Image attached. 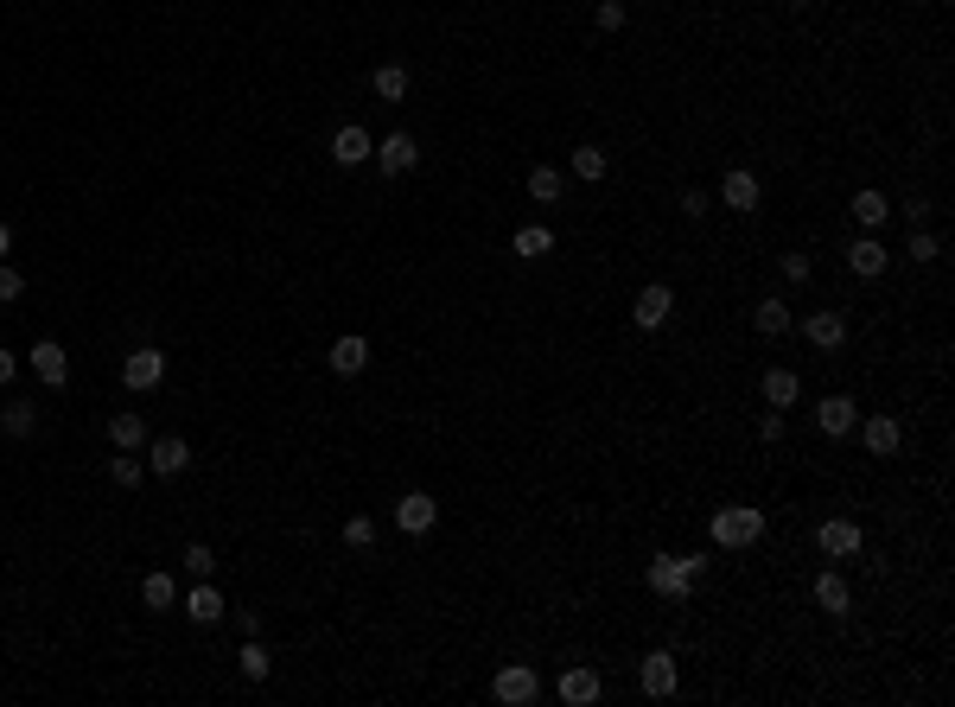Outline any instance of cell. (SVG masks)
I'll use <instances>...</instances> for the list:
<instances>
[{
    "label": "cell",
    "instance_id": "obj_13",
    "mask_svg": "<svg viewBox=\"0 0 955 707\" xmlns=\"http://www.w3.org/2000/svg\"><path fill=\"white\" fill-rule=\"evenodd\" d=\"M370 160H376V172H382V179H402V172H414V166H421V147H414L408 134H389V141H376V153H370Z\"/></svg>",
    "mask_w": 955,
    "mask_h": 707
},
{
    "label": "cell",
    "instance_id": "obj_30",
    "mask_svg": "<svg viewBox=\"0 0 955 707\" xmlns=\"http://www.w3.org/2000/svg\"><path fill=\"white\" fill-rule=\"evenodd\" d=\"M370 83H376V96H382V102H402V96H408V64H376V77H370Z\"/></svg>",
    "mask_w": 955,
    "mask_h": 707
},
{
    "label": "cell",
    "instance_id": "obj_36",
    "mask_svg": "<svg viewBox=\"0 0 955 707\" xmlns=\"http://www.w3.org/2000/svg\"><path fill=\"white\" fill-rule=\"evenodd\" d=\"M20 293H26V274L0 262V306H13V300H20Z\"/></svg>",
    "mask_w": 955,
    "mask_h": 707
},
{
    "label": "cell",
    "instance_id": "obj_41",
    "mask_svg": "<svg viewBox=\"0 0 955 707\" xmlns=\"http://www.w3.org/2000/svg\"><path fill=\"white\" fill-rule=\"evenodd\" d=\"M809 274H815V268H809V255H796V249H790V255H784V281H796V287H803Z\"/></svg>",
    "mask_w": 955,
    "mask_h": 707
},
{
    "label": "cell",
    "instance_id": "obj_37",
    "mask_svg": "<svg viewBox=\"0 0 955 707\" xmlns=\"http://www.w3.org/2000/svg\"><path fill=\"white\" fill-rule=\"evenodd\" d=\"M758 440H764V446L784 440V408H764V415H758Z\"/></svg>",
    "mask_w": 955,
    "mask_h": 707
},
{
    "label": "cell",
    "instance_id": "obj_44",
    "mask_svg": "<svg viewBox=\"0 0 955 707\" xmlns=\"http://www.w3.org/2000/svg\"><path fill=\"white\" fill-rule=\"evenodd\" d=\"M7 249H13V230H7V223H0V262H7Z\"/></svg>",
    "mask_w": 955,
    "mask_h": 707
},
{
    "label": "cell",
    "instance_id": "obj_1",
    "mask_svg": "<svg viewBox=\"0 0 955 707\" xmlns=\"http://www.w3.org/2000/svg\"><path fill=\"white\" fill-rule=\"evenodd\" d=\"M707 536H714V548H752V542H764V510L726 504V510L707 516Z\"/></svg>",
    "mask_w": 955,
    "mask_h": 707
},
{
    "label": "cell",
    "instance_id": "obj_6",
    "mask_svg": "<svg viewBox=\"0 0 955 707\" xmlns=\"http://www.w3.org/2000/svg\"><path fill=\"white\" fill-rule=\"evenodd\" d=\"M815 548H822L828 561H847V555H860V548H866V536H860L854 516H828V523L815 529Z\"/></svg>",
    "mask_w": 955,
    "mask_h": 707
},
{
    "label": "cell",
    "instance_id": "obj_17",
    "mask_svg": "<svg viewBox=\"0 0 955 707\" xmlns=\"http://www.w3.org/2000/svg\"><path fill=\"white\" fill-rule=\"evenodd\" d=\"M854 427L866 434V453H873V459H892L898 446H905V427H898L892 415H866V421H854Z\"/></svg>",
    "mask_w": 955,
    "mask_h": 707
},
{
    "label": "cell",
    "instance_id": "obj_29",
    "mask_svg": "<svg viewBox=\"0 0 955 707\" xmlns=\"http://www.w3.org/2000/svg\"><path fill=\"white\" fill-rule=\"evenodd\" d=\"M605 172H612V153H605L599 141L573 147V179H605Z\"/></svg>",
    "mask_w": 955,
    "mask_h": 707
},
{
    "label": "cell",
    "instance_id": "obj_33",
    "mask_svg": "<svg viewBox=\"0 0 955 707\" xmlns=\"http://www.w3.org/2000/svg\"><path fill=\"white\" fill-rule=\"evenodd\" d=\"M109 478H115V485H121V491H134V485H141V478H147V459H134V453H121V459H109Z\"/></svg>",
    "mask_w": 955,
    "mask_h": 707
},
{
    "label": "cell",
    "instance_id": "obj_43",
    "mask_svg": "<svg viewBox=\"0 0 955 707\" xmlns=\"http://www.w3.org/2000/svg\"><path fill=\"white\" fill-rule=\"evenodd\" d=\"M13 376H20V357H13L7 344H0V383H13Z\"/></svg>",
    "mask_w": 955,
    "mask_h": 707
},
{
    "label": "cell",
    "instance_id": "obj_10",
    "mask_svg": "<svg viewBox=\"0 0 955 707\" xmlns=\"http://www.w3.org/2000/svg\"><path fill=\"white\" fill-rule=\"evenodd\" d=\"M847 268H854L860 281H879V274L892 268V249H885V243H879L873 230H860L854 243H847Z\"/></svg>",
    "mask_w": 955,
    "mask_h": 707
},
{
    "label": "cell",
    "instance_id": "obj_9",
    "mask_svg": "<svg viewBox=\"0 0 955 707\" xmlns=\"http://www.w3.org/2000/svg\"><path fill=\"white\" fill-rule=\"evenodd\" d=\"M554 695H561L567 707H593V701L605 695V682H599V669H593V663H573V669H561Z\"/></svg>",
    "mask_w": 955,
    "mask_h": 707
},
{
    "label": "cell",
    "instance_id": "obj_42",
    "mask_svg": "<svg viewBox=\"0 0 955 707\" xmlns=\"http://www.w3.org/2000/svg\"><path fill=\"white\" fill-rule=\"evenodd\" d=\"M236 631L242 637H262V612H236Z\"/></svg>",
    "mask_w": 955,
    "mask_h": 707
},
{
    "label": "cell",
    "instance_id": "obj_24",
    "mask_svg": "<svg viewBox=\"0 0 955 707\" xmlns=\"http://www.w3.org/2000/svg\"><path fill=\"white\" fill-rule=\"evenodd\" d=\"M847 211H854V223H860V230H879V223L892 217V198L866 185V192H854V204H847Z\"/></svg>",
    "mask_w": 955,
    "mask_h": 707
},
{
    "label": "cell",
    "instance_id": "obj_25",
    "mask_svg": "<svg viewBox=\"0 0 955 707\" xmlns=\"http://www.w3.org/2000/svg\"><path fill=\"white\" fill-rule=\"evenodd\" d=\"M510 249L523 255V262H542V255L554 249V230H548V223H523V230L510 236Z\"/></svg>",
    "mask_w": 955,
    "mask_h": 707
},
{
    "label": "cell",
    "instance_id": "obj_5",
    "mask_svg": "<svg viewBox=\"0 0 955 707\" xmlns=\"http://www.w3.org/2000/svg\"><path fill=\"white\" fill-rule=\"evenodd\" d=\"M121 383H128L134 395L160 389V383H166V351H153V344H141V351H128V357H121Z\"/></svg>",
    "mask_w": 955,
    "mask_h": 707
},
{
    "label": "cell",
    "instance_id": "obj_22",
    "mask_svg": "<svg viewBox=\"0 0 955 707\" xmlns=\"http://www.w3.org/2000/svg\"><path fill=\"white\" fill-rule=\"evenodd\" d=\"M109 440L121 446V453H141V446H147V415H134V408H121V415L109 421Z\"/></svg>",
    "mask_w": 955,
    "mask_h": 707
},
{
    "label": "cell",
    "instance_id": "obj_32",
    "mask_svg": "<svg viewBox=\"0 0 955 707\" xmlns=\"http://www.w3.org/2000/svg\"><path fill=\"white\" fill-rule=\"evenodd\" d=\"M141 599L153 612H166V606H179V586H172V574H147L141 580Z\"/></svg>",
    "mask_w": 955,
    "mask_h": 707
},
{
    "label": "cell",
    "instance_id": "obj_15",
    "mask_svg": "<svg viewBox=\"0 0 955 707\" xmlns=\"http://www.w3.org/2000/svg\"><path fill=\"white\" fill-rule=\"evenodd\" d=\"M147 472L153 478H185L191 472V446L179 434H160V440H153V453H147Z\"/></svg>",
    "mask_w": 955,
    "mask_h": 707
},
{
    "label": "cell",
    "instance_id": "obj_38",
    "mask_svg": "<svg viewBox=\"0 0 955 707\" xmlns=\"http://www.w3.org/2000/svg\"><path fill=\"white\" fill-rule=\"evenodd\" d=\"M185 567H191V574H198V580H211L217 555H211V548H204V542H191V548H185Z\"/></svg>",
    "mask_w": 955,
    "mask_h": 707
},
{
    "label": "cell",
    "instance_id": "obj_4",
    "mask_svg": "<svg viewBox=\"0 0 955 707\" xmlns=\"http://www.w3.org/2000/svg\"><path fill=\"white\" fill-rule=\"evenodd\" d=\"M637 688H644L650 701H669L675 688H682V663H675L669 650H650V657L637 663Z\"/></svg>",
    "mask_w": 955,
    "mask_h": 707
},
{
    "label": "cell",
    "instance_id": "obj_2",
    "mask_svg": "<svg viewBox=\"0 0 955 707\" xmlns=\"http://www.w3.org/2000/svg\"><path fill=\"white\" fill-rule=\"evenodd\" d=\"M491 695H497L503 707H529L535 695H542V676H535V663H503L497 676H491Z\"/></svg>",
    "mask_w": 955,
    "mask_h": 707
},
{
    "label": "cell",
    "instance_id": "obj_21",
    "mask_svg": "<svg viewBox=\"0 0 955 707\" xmlns=\"http://www.w3.org/2000/svg\"><path fill=\"white\" fill-rule=\"evenodd\" d=\"M370 153H376L370 128H357V122H351V128H338V134H332V160H338V166H363Z\"/></svg>",
    "mask_w": 955,
    "mask_h": 707
},
{
    "label": "cell",
    "instance_id": "obj_11",
    "mask_svg": "<svg viewBox=\"0 0 955 707\" xmlns=\"http://www.w3.org/2000/svg\"><path fill=\"white\" fill-rule=\"evenodd\" d=\"M854 421H860L854 395H822V402H815V427H822L828 440H847V434H854Z\"/></svg>",
    "mask_w": 955,
    "mask_h": 707
},
{
    "label": "cell",
    "instance_id": "obj_7",
    "mask_svg": "<svg viewBox=\"0 0 955 707\" xmlns=\"http://www.w3.org/2000/svg\"><path fill=\"white\" fill-rule=\"evenodd\" d=\"M26 364H32V376H39L45 389H64V383H71V357H64L58 338H39V344L26 351Z\"/></svg>",
    "mask_w": 955,
    "mask_h": 707
},
{
    "label": "cell",
    "instance_id": "obj_35",
    "mask_svg": "<svg viewBox=\"0 0 955 707\" xmlns=\"http://www.w3.org/2000/svg\"><path fill=\"white\" fill-rule=\"evenodd\" d=\"M344 542H351V548H376V523H370V516H351V523H344Z\"/></svg>",
    "mask_w": 955,
    "mask_h": 707
},
{
    "label": "cell",
    "instance_id": "obj_34",
    "mask_svg": "<svg viewBox=\"0 0 955 707\" xmlns=\"http://www.w3.org/2000/svg\"><path fill=\"white\" fill-rule=\"evenodd\" d=\"M905 255H911V262H936V255H943V243H936V230H917V223H911Z\"/></svg>",
    "mask_w": 955,
    "mask_h": 707
},
{
    "label": "cell",
    "instance_id": "obj_40",
    "mask_svg": "<svg viewBox=\"0 0 955 707\" xmlns=\"http://www.w3.org/2000/svg\"><path fill=\"white\" fill-rule=\"evenodd\" d=\"M707 204H714V198H707L701 185H682V217H707Z\"/></svg>",
    "mask_w": 955,
    "mask_h": 707
},
{
    "label": "cell",
    "instance_id": "obj_23",
    "mask_svg": "<svg viewBox=\"0 0 955 707\" xmlns=\"http://www.w3.org/2000/svg\"><path fill=\"white\" fill-rule=\"evenodd\" d=\"M758 395H764L771 408H790L796 395H803V383H796V370H764V376H758Z\"/></svg>",
    "mask_w": 955,
    "mask_h": 707
},
{
    "label": "cell",
    "instance_id": "obj_3",
    "mask_svg": "<svg viewBox=\"0 0 955 707\" xmlns=\"http://www.w3.org/2000/svg\"><path fill=\"white\" fill-rule=\"evenodd\" d=\"M669 313H675V293H669V281H650V287H637V300H631V325H637V332H663V325H669Z\"/></svg>",
    "mask_w": 955,
    "mask_h": 707
},
{
    "label": "cell",
    "instance_id": "obj_20",
    "mask_svg": "<svg viewBox=\"0 0 955 707\" xmlns=\"http://www.w3.org/2000/svg\"><path fill=\"white\" fill-rule=\"evenodd\" d=\"M325 364H332V376H363V370H370V338L344 332V338L332 344V357H325Z\"/></svg>",
    "mask_w": 955,
    "mask_h": 707
},
{
    "label": "cell",
    "instance_id": "obj_39",
    "mask_svg": "<svg viewBox=\"0 0 955 707\" xmlns=\"http://www.w3.org/2000/svg\"><path fill=\"white\" fill-rule=\"evenodd\" d=\"M593 20H599V32H618V26H624V0H599Z\"/></svg>",
    "mask_w": 955,
    "mask_h": 707
},
{
    "label": "cell",
    "instance_id": "obj_27",
    "mask_svg": "<svg viewBox=\"0 0 955 707\" xmlns=\"http://www.w3.org/2000/svg\"><path fill=\"white\" fill-rule=\"evenodd\" d=\"M0 427H7L13 440H26L32 427H39V402H26V395H13V402L0 408Z\"/></svg>",
    "mask_w": 955,
    "mask_h": 707
},
{
    "label": "cell",
    "instance_id": "obj_18",
    "mask_svg": "<svg viewBox=\"0 0 955 707\" xmlns=\"http://www.w3.org/2000/svg\"><path fill=\"white\" fill-rule=\"evenodd\" d=\"M809 593H815V606H822L828 618H847V606H854V586H847V580L835 574V567H822Z\"/></svg>",
    "mask_w": 955,
    "mask_h": 707
},
{
    "label": "cell",
    "instance_id": "obj_16",
    "mask_svg": "<svg viewBox=\"0 0 955 707\" xmlns=\"http://www.w3.org/2000/svg\"><path fill=\"white\" fill-rule=\"evenodd\" d=\"M803 338L815 344V351H841V344H847V319L835 313V306H815V313L803 319Z\"/></svg>",
    "mask_w": 955,
    "mask_h": 707
},
{
    "label": "cell",
    "instance_id": "obj_28",
    "mask_svg": "<svg viewBox=\"0 0 955 707\" xmlns=\"http://www.w3.org/2000/svg\"><path fill=\"white\" fill-rule=\"evenodd\" d=\"M236 669L249 682H268V669H274V657L262 650V637H242V650H236Z\"/></svg>",
    "mask_w": 955,
    "mask_h": 707
},
{
    "label": "cell",
    "instance_id": "obj_19",
    "mask_svg": "<svg viewBox=\"0 0 955 707\" xmlns=\"http://www.w3.org/2000/svg\"><path fill=\"white\" fill-rule=\"evenodd\" d=\"M185 618H191V625H223V618H230V606H223V593H217L211 580H198V586L185 593Z\"/></svg>",
    "mask_w": 955,
    "mask_h": 707
},
{
    "label": "cell",
    "instance_id": "obj_12",
    "mask_svg": "<svg viewBox=\"0 0 955 707\" xmlns=\"http://www.w3.org/2000/svg\"><path fill=\"white\" fill-rule=\"evenodd\" d=\"M644 580H650V593H663V599H688V593H694L682 555H656V561L644 567Z\"/></svg>",
    "mask_w": 955,
    "mask_h": 707
},
{
    "label": "cell",
    "instance_id": "obj_26",
    "mask_svg": "<svg viewBox=\"0 0 955 707\" xmlns=\"http://www.w3.org/2000/svg\"><path fill=\"white\" fill-rule=\"evenodd\" d=\"M752 325H758V338H784L790 332V300H758V313H752Z\"/></svg>",
    "mask_w": 955,
    "mask_h": 707
},
{
    "label": "cell",
    "instance_id": "obj_8",
    "mask_svg": "<svg viewBox=\"0 0 955 707\" xmlns=\"http://www.w3.org/2000/svg\"><path fill=\"white\" fill-rule=\"evenodd\" d=\"M720 204H726V211H739V217H752L758 204H764V185H758V172L733 166V172L720 179Z\"/></svg>",
    "mask_w": 955,
    "mask_h": 707
},
{
    "label": "cell",
    "instance_id": "obj_31",
    "mask_svg": "<svg viewBox=\"0 0 955 707\" xmlns=\"http://www.w3.org/2000/svg\"><path fill=\"white\" fill-rule=\"evenodd\" d=\"M529 198L535 204H561V166H535L529 172Z\"/></svg>",
    "mask_w": 955,
    "mask_h": 707
},
{
    "label": "cell",
    "instance_id": "obj_14",
    "mask_svg": "<svg viewBox=\"0 0 955 707\" xmlns=\"http://www.w3.org/2000/svg\"><path fill=\"white\" fill-rule=\"evenodd\" d=\"M433 523H440V504H433L427 491H402V504H395V529H402V536H427Z\"/></svg>",
    "mask_w": 955,
    "mask_h": 707
}]
</instances>
